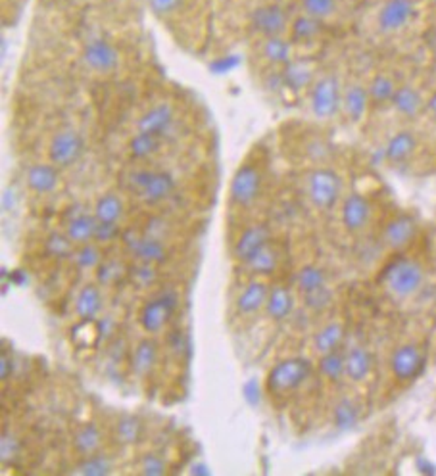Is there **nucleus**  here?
I'll return each instance as SVG.
<instances>
[{
    "label": "nucleus",
    "instance_id": "nucleus-33",
    "mask_svg": "<svg viewBox=\"0 0 436 476\" xmlns=\"http://www.w3.org/2000/svg\"><path fill=\"white\" fill-rule=\"evenodd\" d=\"M71 448L79 457L95 455L102 448V433L95 423H83L71 436Z\"/></svg>",
    "mask_w": 436,
    "mask_h": 476
},
{
    "label": "nucleus",
    "instance_id": "nucleus-12",
    "mask_svg": "<svg viewBox=\"0 0 436 476\" xmlns=\"http://www.w3.org/2000/svg\"><path fill=\"white\" fill-rule=\"evenodd\" d=\"M122 238H124L127 250L131 252V256L141 263L158 265L168 260V246L163 244L160 236L122 233Z\"/></svg>",
    "mask_w": 436,
    "mask_h": 476
},
{
    "label": "nucleus",
    "instance_id": "nucleus-46",
    "mask_svg": "<svg viewBox=\"0 0 436 476\" xmlns=\"http://www.w3.org/2000/svg\"><path fill=\"white\" fill-rule=\"evenodd\" d=\"M139 471L144 476H163L168 474V463H165V459L160 453L150 452L141 457Z\"/></svg>",
    "mask_w": 436,
    "mask_h": 476
},
{
    "label": "nucleus",
    "instance_id": "nucleus-51",
    "mask_svg": "<svg viewBox=\"0 0 436 476\" xmlns=\"http://www.w3.org/2000/svg\"><path fill=\"white\" fill-rule=\"evenodd\" d=\"M22 450V445H20V440L14 436V435H8L5 433L3 436V461L6 463L8 457H16Z\"/></svg>",
    "mask_w": 436,
    "mask_h": 476
},
{
    "label": "nucleus",
    "instance_id": "nucleus-52",
    "mask_svg": "<svg viewBox=\"0 0 436 476\" xmlns=\"http://www.w3.org/2000/svg\"><path fill=\"white\" fill-rule=\"evenodd\" d=\"M10 375H14V357L5 352L0 357V377H3V382H6Z\"/></svg>",
    "mask_w": 436,
    "mask_h": 476
},
{
    "label": "nucleus",
    "instance_id": "nucleus-38",
    "mask_svg": "<svg viewBox=\"0 0 436 476\" xmlns=\"http://www.w3.org/2000/svg\"><path fill=\"white\" fill-rule=\"evenodd\" d=\"M359 419H362V407L357 406V401L352 398H340L333 409V421L335 426L342 430L354 428Z\"/></svg>",
    "mask_w": 436,
    "mask_h": 476
},
{
    "label": "nucleus",
    "instance_id": "nucleus-25",
    "mask_svg": "<svg viewBox=\"0 0 436 476\" xmlns=\"http://www.w3.org/2000/svg\"><path fill=\"white\" fill-rule=\"evenodd\" d=\"M346 379L354 384H362L371 377L373 371V355L364 346H354L344 353Z\"/></svg>",
    "mask_w": 436,
    "mask_h": 476
},
{
    "label": "nucleus",
    "instance_id": "nucleus-50",
    "mask_svg": "<svg viewBox=\"0 0 436 476\" xmlns=\"http://www.w3.org/2000/svg\"><path fill=\"white\" fill-rule=\"evenodd\" d=\"M124 267L119 263H107L98 267V282H104V285H112L116 279L122 277Z\"/></svg>",
    "mask_w": 436,
    "mask_h": 476
},
{
    "label": "nucleus",
    "instance_id": "nucleus-40",
    "mask_svg": "<svg viewBox=\"0 0 436 476\" xmlns=\"http://www.w3.org/2000/svg\"><path fill=\"white\" fill-rule=\"evenodd\" d=\"M114 471V461L108 455H102L100 452L95 455L81 457L78 465L73 467L75 474L81 476H107Z\"/></svg>",
    "mask_w": 436,
    "mask_h": 476
},
{
    "label": "nucleus",
    "instance_id": "nucleus-24",
    "mask_svg": "<svg viewBox=\"0 0 436 476\" xmlns=\"http://www.w3.org/2000/svg\"><path fill=\"white\" fill-rule=\"evenodd\" d=\"M417 135L410 129H404L398 131L396 135H393L388 139L386 146H385V160L388 163H393V166H400V163L408 161L415 151H417Z\"/></svg>",
    "mask_w": 436,
    "mask_h": 476
},
{
    "label": "nucleus",
    "instance_id": "nucleus-39",
    "mask_svg": "<svg viewBox=\"0 0 436 476\" xmlns=\"http://www.w3.org/2000/svg\"><path fill=\"white\" fill-rule=\"evenodd\" d=\"M320 375L327 380V382H340L342 379H346V365H344V353L340 350L337 352H330V353H323L320 355Z\"/></svg>",
    "mask_w": 436,
    "mask_h": 476
},
{
    "label": "nucleus",
    "instance_id": "nucleus-16",
    "mask_svg": "<svg viewBox=\"0 0 436 476\" xmlns=\"http://www.w3.org/2000/svg\"><path fill=\"white\" fill-rule=\"evenodd\" d=\"M371 110V100H369V91L367 85L354 81L344 87L342 91V110L340 114L348 119L350 124L357 125L362 124L367 112Z\"/></svg>",
    "mask_w": 436,
    "mask_h": 476
},
{
    "label": "nucleus",
    "instance_id": "nucleus-23",
    "mask_svg": "<svg viewBox=\"0 0 436 476\" xmlns=\"http://www.w3.org/2000/svg\"><path fill=\"white\" fill-rule=\"evenodd\" d=\"M272 287L267 285L265 280H250L248 285L240 290L238 298H237V311L240 316H254L258 314L260 309L265 307L267 304V296Z\"/></svg>",
    "mask_w": 436,
    "mask_h": 476
},
{
    "label": "nucleus",
    "instance_id": "nucleus-28",
    "mask_svg": "<svg viewBox=\"0 0 436 476\" xmlns=\"http://www.w3.org/2000/svg\"><path fill=\"white\" fill-rule=\"evenodd\" d=\"M160 360L158 342L153 338H143L137 342L131 353V369L137 377H148Z\"/></svg>",
    "mask_w": 436,
    "mask_h": 476
},
{
    "label": "nucleus",
    "instance_id": "nucleus-45",
    "mask_svg": "<svg viewBox=\"0 0 436 476\" xmlns=\"http://www.w3.org/2000/svg\"><path fill=\"white\" fill-rule=\"evenodd\" d=\"M129 277H131V280L135 282V285L141 287V288L153 287V285H156V280H158V271H156V265H150V263H141V261H139L137 265L131 267Z\"/></svg>",
    "mask_w": 436,
    "mask_h": 476
},
{
    "label": "nucleus",
    "instance_id": "nucleus-32",
    "mask_svg": "<svg viewBox=\"0 0 436 476\" xmlns=\"http://www.w3.org/2000/svg\"><path fill=\"white\" fill-rule=\"evenodd\" d=\"M346 338V329L342 321H329L321 329L313 334V350L318 355L337 352L342 348Z\"/></svg>",
    "mask_w": 436,
    "mask_h": 476
},
{
    "label": "nucleus",
    "instance_id": "nucleus-21",
    "mask_svg": "<svg viewBox=\"0 0 436 476\" xmlns=\"http://www.w3.org/2000/svg\"><path fill=\"white\" fill-rule=\"evenodd\" d=\"M393 108L404 119H417L419 115H423L427 112V98L417 87L410 83H402L398 85V91L394 95Z\"/></svg>",
    "mask_w": 436,
    "mask_h": 476
},
{
    "label": "nucleus",
    "instance_id": "nucleus-8",
    "mask_svg": "<svg viewBox=\"0 0 436 476\" xmlns=\"http://www.w3.org/2000/svg\"><path fill=\"white\" fill-rule=\"evenodd\" d=\"M291 16L284 6L277 3H267L255 8L250 16L252 32L260 39L287 35L291 29Z\"/></svg>",
    "mask_w": 436,
    "mask_h": 476
},
{
    "label": "nucleus",
    "instance_id": "nucleus-54",
    "mask_svg": "<svg viewBox=\"0 0 436 476\" xmlns=\"http://www.w3.org/2000/svg\"><path fill=\"white\" fill-rule=\"evenodd\" d=\"M432 119H436V91H432V95L427 98V112Z\"/></svg>",
    "mask_w": 436,
    "mask_h": 476
},
{
    "label": "nucleus",
    "instance_id": "nucleus-18",
    "mask_svg": "<svg viewBox=\"0 0 436 476\" xmlns=\"http://www.w3.org/2000/svg\"><path fill=\"white\" fill-rule=\"evenodd\" d=\"M62 183L60 168L49 163H33L25 171V185L35 195H52V192Z\"/></svg>",
    "mask_w": 436,
    "mask_h": 476
},
{
    "label": "nucleus",
    "instance_id": "nucleus-36",
    "mask_svg": "<svg viewBox=\"0 0 436 476\" xmlns=\"http://www.w3.org/2000/svg\"><path fill=\"white\" fill-rule=\"evenodd\" d=\"M93 214L100 223H119L125 214V204L116 192H107L97 200Z\"/></svg>",
    "mask_w": 436,
    "mask_h": 476
},
{
    "label": "nucleus",
    "instance_id": "nucleus-42",
    "mask_svg": "<svg viewBox=\"0 0 436 476\" xmlns=\"http://www.w3.org/2000/svg\"><path fill=\"white\" fill-rule=\"evenodd\" d=\"M248 270H252V273L255 275H272L275 273V270L279 267V252L277 248H274V244H267L258 256H254L248 263H246Z\"/></svg>",
    "mask_w": 436,
    "mask_h": 476
},
{
    "label": "nucleus",
    "instance_id": "nucleus-41",
    "mask_svg": "<svg viewBox=\"0 0 436 476\" xmlns=\"http://www.w3.org/2000/svg\"><path fill=\"white\" fill-rule=\"evenodd\" d=\"M71 260L78 265L79 271H95L102 265V250L98 248V244L88 243L75 248Z\"/></svg>",
    "mask_w": 436,
    "mask_h": 476
},
{
    "label": "nucleus",
    "instance_id": "nucleus-15",
    "mask_svg": "<svg viewBox=\"0 0 436 476\" xmlns=\"http://www.w3.org/2000/svg\"><path fill=\"white\" fill-rule=\"evenodd\" d=\"M267 244H272V229H269L265 223H254V225L245 229L237 238L233 256L237 261L246 265L254 256H258Z\"/></svg>",
    "mask_w": 436,
    "mask_h": 476
},
{
    "label": "nucleus",
    "instance_id": "nucleus-4",
    "mask_svg": "<svg viewBox=\"0 0 436 476\" xmlns=\"http://www.w3.org/2000/svg\"><path fill=\"white\" fill-rule=\"evenodd\" d=\"M342 177L330 168H315L306 175V195L315 210H330L342 197Z\"/></svg>",
    "mask_w": 436,
    "mask_h": 476
},
{
    "label": "nucleus",
    "instance_id": "nucleus-47",
    "mask_svg": "<svg viewBox=\"0 0 436 476\" xmlns=\"http://www.w3.org/2000/svg\"><path fill=\"white\" fill-rule=\"evenodd\" d=\"M304 306L311 311H325L330 304H333V292H330L329 287L320 288L310 294H302Z\"/></svg>",
    "mask_w": 436,
    "mask_h": 476
},
{
    "label": "nucleus",
    "instance_id": "nucleus-2",
    "mask_svg": "<svg viewBox=\"0 0 436 476\" xmlns=\"http://www.w3.org/2000/svg\"><path fill=\"white\" fill-rule=\"evenodd\" d=\"M313 367L306 357H287L269 369L265 390L274 396H289L308 382Z\"/></svg>",
    "mask_w": 436,
    "mask_h": 476
},
{
    "label": "nucleus",
    "instance_id": "nucleus-14",
    "mask_svg": "<svg viewBox=\"0 0 436 476\" xmlns=\"http://www.w3.org/2000/svg\"><path fill=\"white\" fill-rule=\"evenodd\" d=\"M419 225L415 217L410 214H398L386 221V225L381 233V241L388 250L402 252L415 241Z\"/></svg>",
    "mask_w": 436,
    "mask_h": 476
},
{
    "label": "nucleus",
    "instance_id": "nucleus-37",
    "mask_svg": "<svg viewBox=\"0 0 436 476\" xmlns=\"http://www.w3.org/2000/svg\"><path fill=\"white\" fill-rule=\"evenodd\" d=\"M144 425L135 415H124L119 416L116 426H114V440L122 445H133L143 438Z\"/></svg>",
    "mask_w": 436,
    "mask_h": 476
},
{
    "label": "nucleus",
    "instance_id": "nucleus-31",
    "mask_svg": "<svg viewBox=\"0 0 436 476\" xmlns=\"http://www.w3.org/2000/svg\"><path fill=\"white\" fill-rule=\"evenodd\" d=\"M292 309H294V294L283 285L272 287L267 296V304L264 307L265 316L275 323H281L287 317H291Z\"/></svg>",
    "mask_w": 436,
    "mask_h": 476
},
{
    "label": "nucleus",
    "instance_id": "nucleus-13",
    "mask_svg": "<svg viewBox=\"0 0 436 476\" xmlns=\"http://www.w3.org/2000/svg\"><path fill=\"white\" fill-rule=\"evenodd\" d=\"M373 217V206L369 198H366L359 192H350L346 195L340 206V223L342 227L350 234H357L366 231Z\"/></svg>",
    "mask_w": 436,
    "mask_h": 476
},
{
    "label": "nucleus",
    "instance_id": "nucleus-10",
    "mask_svg": "<svg viewBox=\"0 0 436 476\" xmlns=\"http://www.w3.org/2000/svg\"><path fill=\"white\" fill-rule=\"evenodd\" d=\"M177 306L179 298L173 292H162L150 302H146L139 316L143 331L148 334H160L175 316Z\"/></svg>",
    "mask_w": 436,
    "mask_h": 476
},
{
    "label": "nucleus",
    "instance_id": "nucleus-17",
    "mask_svg": "<svg viewBox=\"0 0 436 476\" xmlns=\"http://www.w3.org/2000/svg\"><path fill=\"white\" fill-rule=\"evenodd\" d=\"M175 106L172 102H158L153 108H148L137 122V131L153 133V135L165 137L168 131L173 129L175 125Z\"/></svg>",
    "mask_w": 436,
    "mask_h": 476
},
{
    "label": "nucleus",
    "instance_id": "nucleus-9",
    "mask_svg": "<svg viewBox=\"0 0 436 476\" xmlns=\"http://www.w3.org/2000/svg\"><path fill=\"white\" fill-rule=\"evenodd\" d=\"M390 371L400 382H413L427 369V353L417 344H402L390 355Z\"/></svg>",
    "mask_w": 436,
    "mask_h": 476
},
{
    "label": "nucleus",
    "instance_id": "nucleus-1",
    "mask_svg": "<svg viewBox=\"0 0 436 476\" xmlns=\"http://www.w3.org/2000/svg\"><path fill=\"white\" fill-rule=\"evenodd\" d=\"M425 285V267L413 258H396L383 271L385 290L396 300H410Z\"/></svg>",
    "mask_w": 436,
    "mask_h": 476
},
{
    "label": "nucleus",
    "instance_id": "nucleus-53",
    "mask_svg": "<svg viewBox=\"0 0 436 476\" xmlns=\"http://www.w3.org/2000/svg\"><path fill=\"white\" fill-rule=\"evenodd\" d=\"M425 44H427V49L436 56V23L429 27V32L425 33Z\"/></svg>",
    "mask_w": 436,
    "mask_h": 476
},
{
    "label": "nucleus",
    "instance_id": "nucleus-30",
    "mask_svg": "<svg viewBox=\"0 0 436 476\" xmlns=\"http://www.w3.org/2000/svg\"><path fill=\"white\" fill-rule=\"evenodd\" d=\"M97 227H98V219L95 217V214H87L81 210L68 221L66 234L75 246H83L88 243H95Z\"/></svg>",
    "mask_w": 436,
    "mask_h": 476
},
{
    "label": "nucleus",
    "instance_id": "nucleus-19",
    "mask_svg": "<svg viewBox=\"0 0 436 476\" xmlns=\"http://www.w3.org/2000/svg\"><path fill=\"white\" fill-rule=\"evenodd\" d=\"M177 188V181L175 177L168 171H153L150 178L146 181V185L137 192V197L141 198L143 204L146 206H158L162 202L168 200Z\"/></svg>",
    "mask_w": 436,
    "mask_h": 476
},
{
    "label": "nucleus",
    "instance_id": "nucleus-35",
    "mask_svg": "<svg viewBox=\"0 0 436 476\" xmlns=\"http://www.w3.org/2000/svg\"><path fill=\"white\" fill-rule=\"evenodd\" d=\"M162 139L160 135H153V133L137 131L129 141V154L133 160L143 161L156 156L162 151Z\"/></svg>",
    "mask_w": 436,
    "mask_h": 476
},
{
    "label": "nucleus",
    "instance_id": "nucleus-43",
    "mask_svg": "<svg viewBox=\"0 0 436 476\" xmlns=\"http://www.w3.org/2000/svg\"><path fill=\"white\" fill-rule=\"evenodd\" d=\"M298 6L300 12L308 14V16L327 22L337 14L339 0H298Z\"/></svg>",
    "mask_w": 436,
    "mask_h": 476
},
{
    "label": "nucleus",
    "instance_id": "nucleus-11",
    "mask_svg": "<svg viewBox=\"0 0 436 476\" xmlns=\"http://www.w3.org/2000/svg\"><path fill=\"white\" fill-rule=\"evenodd\" d=\"M415 18V0H385L377 12V25L383 33H398L404 32Z\"/></svg>",
    "mask_w": 436,
    "mask_h": 476
},
{
    "label": "nucleus",
    "instance_id": "nucleus-48",
    "mask_svg": "<svg viewBox=\"0 0 436 476\" xmlns=\"http://www.w3.org/2000/svg\"><path fill=\"white\" fill-rule=\"evenodd\" d=\"M146 5L156 18H170L177 10H181L185 0H146Z\"/></svg>",
    "mask_w": 436,
    "mask_h": 476
},
{
    "label": "nucleus",
    "instance_id": "nucleus-29",
    "mask_svg": "<svg viewBox=\"0 0 436 476\" xmlns=\"http://www.w3.org/2000/svg\"><path fill=\"white\" fill-rule=\"evenodd\" d=\"M289 33L294 44H311L323 37L325 22L313 18V16H308V14L304 12H300L298 16L292 18L291 22Z\"/></svg>",
    "mask_w": 436,
    "mask_h": 476
},
{
    "label": "nucleus",
    "instance_id": "nucleus-27",
    "mask_svg": "<svg viewBox=\"0 0 436 476\" xmlns=\"http://www.w3.org/2000/svg\"><path fill=\"white\" fill-rule=\"evenodd\" d=\"M367 91H369L371 108H375V110L386 108V106H393L394 95L398 91V83L393 76H390V73L379 71L371 78V81L367 85Z\"/></svg>",
    "mask_w": 436,
    "mask_h": 476
},
{
    "label": "nucleus",
    "instance_id": "nucleus-22",
    "mask_svg": "<svg viewBox=\"0 0 436 476\" xmlns=\"http://www.w3.org/2000/svg\"><path fill=\"white\" fill-rule=\"evenodd\" d=\"M104 307V298L100 292V287L97 282H87L81 287V290L75 296V316L83 321H98V316L102 314Z\"/></svg>",
    "mask_w": 436,
    "mask_h": 476
},
{
    "label": "nucleus",
    "instance_id": "nucleus-6",
    "mask_svg": "<svg viewBox=\"0 0 436 476\" xmlns=\"http://www.w3.org/2000/svg\"><path fill=\"white\" fill-rule=\"evenodd\" d=\"M264 188V173L254 163H243L240 166L229 185V198L231 204L238 207H250L255 200L260 198Z\"/></svg>",
    "mask_w": 436,
    "mask_h": 476
},
{
    "label": "nucleus",
    "instance_id": "nucleus-20",
    "mask_svg": "<svg viewBox=\"0 0 436 476\" xmlns=\"http://www.w3.org/2000/svg\"><path fill=\"white\" fill-rule=\"evenodd\" d=\"M283 73V81L284 87L291 88L294 93L300 91H306L313 85V81L318 79V69H315V64L311 60H304V58H292L291 62L281 68Z\"/></svg>",
    "mask_w": 436,
    "mask_h": 476
},
{
    "label": "nucleus",
    "instance_id": "nucleus-3",
    "mask_svg": "<svg viewBox=\"0 0 436 476\" xmlns=\"http://www.w3.org/2000/svg\"><path fill=\"white\" fill-rule=\"evenodd\" d=\"M344 87L337 73H323L318 76L310 87V112L320 122H329L342 110Z\"/></svg>",
    "mask_w": 436,
    "mask_h": 476
},
{
    "label": "nucleus",
    "instance_id": "nucleus-7",
    "mask_svg": "<svg viewBox=\"0 0 436 476\" xmlns=\"http://www.w3.org/2000/svg\"><path fill=\"white\" fill-rule=\"evenodd\" d=\"M85 139L75 129H60L49 142V161L60 169L71 168L83 158Z\"/></svg>",
    "mask_w": 436,
    "mask_h": 476
},
{
    "label": "nucleus",
    "instance_id": "nucleus-5",
    "mask_svg": "<svg viewBox=\"0 0 436 476\" xmlns=\"http://www.w3.org/2000/svg\"><path fill=\"white\" fill-rule=\"evenodd\" d=\"M83 64L98 76H110L119 64H122V54L116 44L107 37H93L83 44L81 50Z\"/></svg>",
    "mask_w": 436,
    "mask_h": 476
},
{
    "label": "nucleus",
    "instance_id": "nucleus-44",
    "mask_svg": "<svg viewBox=\"0 0 436 476\" xmlns=\"http://www.w3.org/2000/svg\"><path fill=\"white\" fill-rule=\"evenodd\" d=\"M75 246L68 234H60V233H52L49 238H47V243H44V250L49 252V256L52 258H68V256H73V252H75Z\"/></svg>",
    "mask_w": 436,
    "mask_h": 476
},
{
    "label": "nucleus",
    "instance_id": "nucleus-49",
    "mask_svg": "<svg viewBox=\"0 0 436 476\" xmlns=\"http://www.w3.org/2000/svg\"><path fill=\"white\" fill-rule=\"evenodd\" d=\"M119 236H122V229H119L117 223H100L98 221L95 243H98V244L112 243V241H117Z\"/></svg>",
    "mask_w": 436,
    "mask_h": 476
},
{
    "label": "nucleus",
    "instance_id": "nucleus-34",
    "mask_svg": "<svg viewBox=\"0 0 436 476\" xmlns=\"http://www.w3.org/2000/svg\"><path fill=\"white\" fill-rule=\"evenodd\" d=\"M294 285L300 294H310L320 288H325L329 287L327 271L323 270V267L313 265V263L300 267V271L296 273V279H294Z\"/></svg>",
    "mask_w": 436,
    "mask_h": 476
},
{
    "label": "nucleus",
    "instance_id": "nucleus-26",
    "mask_svg": "<svg viewBox=\"0 0 436 476\" xmlns=\"http://www.w3.org/2000/svg\"><path fill=\"white\" fill-rule=\"evenodd\" d=\"M262 58L269 66L284 68L294 58V42L287 35L262 39Z\"/></svg>",
    "mask_w": 436,
    "mask_h": 476
}]
</instances>
